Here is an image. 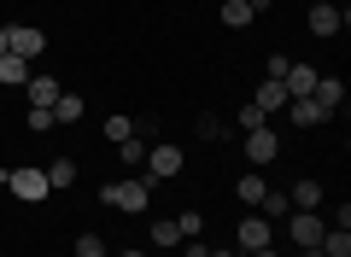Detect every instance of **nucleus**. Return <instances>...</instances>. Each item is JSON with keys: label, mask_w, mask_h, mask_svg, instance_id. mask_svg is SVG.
I'll return each instance as SVG.
<instances>
[{"label": "nucleus", "mask_w": 351, "mask_h": 257, "mask_svg": "<svg viewBox=\"0 0 351 257\" xmlns=\"http://www.w3.org/2000/svg\"><path fill=\"white\" fill-rule=\"evenodd\" d=\"M234 193H240V205H258V199L269 193V187H263V175H240V187H234Z\"/></svg>", "instance_id": "412c9836"}, {"label": "nucleus", "mask_w": 351, "mask_h": 257, "mask_svg": "<svg viewBox=\"0 0 351 257\" xmlns=\"http://www.w3.org/2000/svg\"><path fill=\"white\" fill-rule=\"evenodd\" d=\"M228 129H223V117H211V111H199V140H223Z\"/></svg>", "instance_id": "a878e982"}, {"label": "nucleus", "mask_w": 351, "mask_h": 257, "mask_svg": "<svg viewBox=\"0 0 351 257\" xmlns=\"http://www.w3.org/2000/svg\"><path fill=\"white\" fill-rule=\"evenodd\" d=\"M71 182H76V164H71V158H53V164H47V187H53V193H64Z\"/></svg>", "instance_id": "a211bd4d"}, {"label": "nucleus", "mask_w": 351, "mask_h": 257, "mask_svg": "<svg viewBox=\"0 0 351 257\" xmlns=\"http://www.w3.org/2000/svg\"><path fill=\"white\" fill-rule=\"evenodd\" d=\"M276 152H281V140H276L269 123H263V129H246V158L252 164H276Z\"/></svg>", "instance_id": "20e7f679"}, {"label": "nucleus", "mask_w": 351, "mask_h": 257, "mask_svg": "<svg viewBox=\"0 0 351 257\" xmlns=\"http://www.w3.org/2000/svg\"><path fill=\"white\" fill-rule=\"evenodd\" d=\"M316 64H287V76H281V88H287V99H311V88H316Z\"/></svg>", "instance_id": "423d86ee"}, {"label": "nucleus", "mask_w": 351, "mask_h": 257, "mask_svg": "<svg viewBox=\"0 0 351 257\" xmlns=\"http://www.w3.org/2000/svg\"><path fill=\"white\" fill-rule=\"evenodd\" d=\"M0 182L12 187V199H24V205H36V199L53 193V187H47V170H24V164H18V170H0Z\"/></svg>", "instance_id": "f03ea898"}, {"label": "nucleus", "mask_w": 351, "mask_h": 257, "mask_svg": "<svg viewBox=\"0 0 351 257\" xmlns=\"http://www.w3.org/2000/svg\"><path fill=\"white\" fill-rule=\"evenodd\" d=\"M41 47H47V36H41V29L12 24V47H6V53H18V59H41Z\"/></svg>", "instance_id": "1a4fd4ad"}, {"label": "nucleus", "mask_w": 351, "mask_h": 257, "mask_svg": "<svg viewBox=\"0 0 351 257\" xmlns=\"http://www.w3.org/2000/svg\"><path fill=\"white\" fill-rule=\"evenodd\" d=\"M117 158H123L129 170H141V164H147V140H141V135H129V140H117Z\"/></svg>", "instance_id": "6ab92c4d"}, {"label": "nucleus", "mask_w": 351, "mask_h": 257, "mask_svg": "<svg viewBox=\"0 0 351 257\" xmlns=\"http://www.w3.org/2000/svg\"><path fill=\"white\" fill-rule=\"evenodd\" d=\"M24 94H29V106H47V111H53V99H59L64 88H59V76H29Z\"/></svg>", "instance_id": "9b49d317"}, {"label": "nucleus", "mask_w": 351, "mask_h": 257, "mask_svg": "<svg viewBox=\"0 0 351 257\" xmlns=\"http://www.w3.org/2000/svg\"><path fill=\"white\" fill-rule=\"evenodd\" d=\"M223 24L228 29H246L252 24V6H246V0H223Z\"/></svg>", "instance_id": "aec40b11"}, {"label": "nucleus", "mask_w": 351, "mask_h": 257, "mask_svg": "<svg viewBox=\"0 0 351 257\" xmlns=\"http://www.w3.org/2000/svg\"><path fill=\"white\" fill-rule=\"evenodd\" d=\"M258 245H276V228H269L263 217H246V222H240V240H234V252L246 257V252H258Z\"/></svg>", "instance_id": "39448f33"}, {"label": "nucleus", "mask_w": 351, "mask_h": 257, "mask_svg": "<svg viewBox=\"0 0 351 257\" xmlns=\"http://www.w3.org/2000/svg\"><path fill=\"white\" fill-rule=\"evenodd\" d=\"M263 123H269V117H263V111L246 99V106H240V129H263Z\"/></svg>", "instance_id": "cd10ccee"}, {"label": "nucleus", "mask_w": 351, "mask_h": 257, "mask_svg": "<svg viewBox=\"0 0 351 257\" xmlns=\"http://www.w3.org/2000/svg\"><path fill=\"white\" fill-rule=\"evenodd\" d=\"M6 47H12V24H0V53H6Z\"/></svg>", "instance_id": "7c9ffc66"}, {"label": "nucleus", "mask_w": 351, "mask_h": 257, "mask_svg": "<svg viewBox=\"0 0 351 257\" xmlns=\"http://www.w3.org/2000/svg\"><path fill=\"white\" fill-rule=\"evenodd\" d=\"M152 245H182V234H176V222H152Z\"/></svg>", "instance_id": "bb28decb"}, {"label": "nucleus", "mask_w": 351, "mask_h": 257, "mask_svg": "<svg viewBox=\"0 0 351 257\" xmlns=\"http://www.w3.org/2000/svg\"><path fill=\"white\" fill-rule=\"evenodd\" d=\"M252 106H258L263 117H269V111H281V106H287V88H281V82H258V94H252Z\"/></svg>", "instance_id": "f8f14e48"}, {"label": "nucleus", "mask_w": 351, "mask_h": 257, "mask_svg": "<svg viewBox=\"0 0 351 257\" xmlns=\"http://www.w3.org/2000/svg\"><path fill=\"white\" fill-rule=\"evenodd\" d=\"M258 205H263V217H287V210H293V205H287V193H276V187H269Z\"/></svg>", "instance_id": "b1692460"}, {"label": "nucleus", "mask_w": 351, "mask_h": 257, "mask_svg": "<svg viewBox=\"0 0 351 257\" xmlns=\"http://www.w3.org/2000/svg\"><path fill=\"white\" fill-rule=\"evenodd\" d=\"M311 99H316V106L328 111V117H334V111L346 106V82H339V76H316V88H311Z\"/></svg>", "instance_id": "0eeeda50"}, {"label": "nucleus", "mask_w": 351, "mask_h": 257, "mask_svg": "<svg viewBox=\"0 0 351 257\" xmlns=\"http://www.w3.org/2000/svg\"><path fill=\"white\" fill-rule=\"evenodd\" d=\"M176 234H182V240H199V234H205V217H199V210H182V217H176Z\"/></svg>", "instance_id": "4be33fe9"}, {"label": "nucleus", "mask_w": 351, "mask_h": 257, "mask_svg": "<svg viewBox=\"0 0 351 257\" xmlns=\"http://www.w3.org/2000/svg\"><path fill=\"white\" fill-rule=\"evenodd\" d=\"M246 257H281V252H276V245H258V252H246Z\"/></svg>", "instance_id": "2f4dec72"}, {"label": "nucleus", "mask_w": 351, "mask_h": 257, "mask_svg": "<svg viewBox=\"0 0 351 257\" xmlns=\"http://www.w3.org/2000/svg\"><path fill=\"white\" fill-rule=\"evenodd\" d=\"M76 257H106V240L100 234H76Z\"/></svg>", "instance_id": "393cba45"}, {"label": "nucleus", "mask_w": 351, "mask_h": 257, "mask_svg": "<svg viewBox=\"0 0 351 257\" xmlns=\"http://www.w3.org/2000/svg\"><path fill=\"white\" fill-rule=\"evenodd\" d=\"M129 135H135V117H106V140H112V147L129 140Z\"/></svg>", "instance_id": "5701e85b"}, {"label": "nucleus", "mask_w": 351, "mask_h": 257, "mask_svg": "<svg viewBox=\"0 0 351 257\" xmlns=\"http://www.w3.org/2000/svg\"><path fill=\"white\" fill-rule=\"evenodd\" d=\"M0 82L24 88V82H29V59H18V53H0Z\"/></svg>", "instance_id": "dca6fc26"}, {"label": "nucleus", "mask_w": 351, "mask_h": 257, "mask_svg": "<svg viewBox=\"0 0 351 257\" xmlns=\"http://www.w3.org/2000/svg\"><path fill=\"white\" fill-rule=\"evenodd\" d=\"M205 257H240V252H234V245H223V252H205Z\"/></svg>", "instance_id": "473e14b6"}, {"label": "nucleus", "mask_w": 351, "mask_h": 257, "mask_svg": "<svg viewBox=\"0 0 351 257\" xmlns=\"http://www.w3.org/2000/svg\"><path fill=\"white\" fill-rule=\"evenodd\" d=\"M123 257H147V252H123Z\"/></svg>", "instance_id": "72a5a7b5"}, {"label": "nucleus", "mask_w": 351, "mask_h": 257, "mask_svg": "<svg viewBox=\"0 0 351 257\" xmlns=\"http://www.w3.org/2000/svg\"><path fill=\"white\" fill-rule=\"evenodd\" d=\"M287 106H293V123H299V129H322L328 123V111L316 106V99H287Z\"/></svg>", "instance_id": "ddd939ff"}, {"label": "nucleus", "mask_w": 351, "mask_h": 257, "mask_svg": "<svg viewBox=\"0 0 351 257\" xmlns=\"http://www.w3.org/2000/svg\"><path fill=\"white\" fill-rule=\"evenodd\" d=\"M82 94H59V99H53V123H76V117H82Z\"/></svg>", "instance_id": "f3484780"}, {"label": "nucleus", "mask_w": 351, "mask_h": 257, "mask_svg": "<svg viewBox=\"0 0 351 257\" xmlns=\"http://www.w3.org/2000/svg\"><path fill=\"white\" fill-rule=\"evenodd\" d=\"M287 228H293V245H304V252H311V245H322V217H316V210H299Z\"/></svg>", "instance_id": "6e6552de"}, {"label": "nucleus", "mask_w": 351, "mask_h": 257, "mask_svg": "<svg viewBox=\"0 0 351 257\" xmlns=\"http://www.w3.org/2000/svg\"><path fill=\"white\" fill-rule=\"evenodd\" d=\"M246 6H252V18H258V12H269V6H276V0H246Z\"/></svg>", "instance_id": "c756f323"}, {"label": "nucleus", "mask_w": 351, "mask_h": 257, "mask_svg": "<svg viewBox=\"0 0 351 257\" xmlns=\"http://www.w3.org/2000/svg\"><path fill=\"white\" fill-rule=\"evenodd\" d=\"M164 175H182V147H152L147 152V175H141V182H164Z\"/></svg>", "instance_id": "7ed1b4c3"}, {"label": "nucleus", "mask_w": 351, "mask_h": 257, "mask_svg": "<svg viewBox=\"0 0 351 257\" xmlns=\"http://www.w3.org/2000/svg\"><path fill=\"white\" fill-rule=\"evenodd\" d=\"M322 257H351V228H322Z\"/></svg>", "instance_id": "2eb2a0df"}, {"label": "nucleus", "mask_w": 351, "mask_h": 257, "mask_svg": "<svg viewBox=\"0 0 351 257\" xmlns=\"http://www.w3.org/2000/svg\"><path fill=\"white\" fill-rule=\"evenodd\" d=\"M29 129H53V111L47 106H29Z\"/></svg>", "instance_id": "c85d7f7f"}, {"label": "nucleus", "mask_w": 351, "mask_h": 257, "mask_svg": "<svg viewBox=\"0 0 351 257\" xmlns=\"http://www.w3.org/2000/svg\"><path fill=\"white\" fill-rule=\"evenodd\" d=\"M147 193H152V187L141 182V175H117V182H106V187H100V205H112V210H129V217H141V210H147Z\"/></svg>", "instance_id": "f257e3e1"}, {"label": "nucleus", "mask_w": 351, "mask_h": 257, "mask_svg": "<svg viewBox=\"0 0 351 257\" xmlns=\"http://www.w3.org/2000/svg\"><path fill=\"white\" fill-rule=\"evenodd\" d=\"M339 24H346V12H339V6H311V36L334 41V36H339Z\"/></svg>", "instance_id": "9d476101"}, {"label": "nucleus", "mask_w": 351, "mask_h": 257, "mask_svg": "<svg viewBox=\"0 0 351 257\" xmlns=\"http://www.w3.org/2000/svg\"><path fill=\"white\" fill-rule=\"evenodd\" d=\"M287 205H299V210H316V205H322V182H311V175H304V182H293Z\"/></svg>", "instance_id": "4468645a"}]
</instances>
